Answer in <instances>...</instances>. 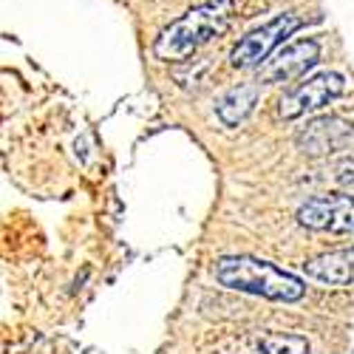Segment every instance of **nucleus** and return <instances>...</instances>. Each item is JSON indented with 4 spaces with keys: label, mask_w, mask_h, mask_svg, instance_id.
Here are the masks:
<instances>
[{
    "label": "nucleus",
    "mask_w": 354,
    "mask_h": 354,
    "mask_svg": "<svg viewBox=\"0 0 354 354\" xmlns=\"http://www.w3.org/2000/svg\"><path fill=\"white\" fill-rule=\"evenodd\" d=\"M232 6V0H204V3L187 9L182 17H176L159 32L153 54L165 63H179L196 54L201 46H207L213 37L227 32Z\"/></svg>",
    "instance_id": "obj_1"
},
{
    "label": "nucleus",
    "mask_w": 354,
    "mask_h": 354,
    "mask_svg": "<svg viewBox=\"0 0 354 354\" xmlns=\"http://www.w3.org/2000/svg\"><path fill=\"white\" fill-rule=\"evenodd\" d=\"M216 281L235 292L261 295L267 301L278 304H295L304 298V281L295 278L292 272L278 270L270 261H258L250 255H230L216 263Z\"/></svg>",
    "instance_id": "obj_2"
},
{
    "label": "nucleus",
    "mask_w": 354,
    "mask_h": 354,
    "mask_svg": "<svg viewBox=\"0 0 354 354\" xmlns=\"http://www.w3.org/2000/svg\"><path fill=\"white\" fill-rule=\"evenodd\" d=\"M301 26H304V20L298 15L286 12V15H278L275 20H270L267 26L252 28V32L247 37H241V43L232 48L230 66L232 68H255V66H261L286 37H292L295 32H298Z\"/></svg>",
    "instance_id": "obj_3"
},
{
    "label": "nucleus",
    "mask_w": 354,
    "mask_h": 354,
    "mask_svg": "<svg viewBox=\"0 0 354 354\" xmlns=\"http://www.w3.org/2000/svg\"><path fill=\"white\" fill-rule=\"evenodd\" d=\"M343 91H346V80L337 71L315 74V77H309L306 82H301L298 88H292V91H286L281 97L278 113L283 116V120H298V116H304V113L326 108Z\"/></svg>",
    "instance_id": "obj_4"
},
{
    "label": "nucleus",
    "mask_w": 354,
    "mask_h": 354,
    "mask_svg": "<svg viewBox=\"0 0 354 354\" xmlns=\"http://www.w3.org/2000/svg\"><path fill=\"white\" fill-rule=\"evenodd\" d=\"M298 224L320 232H354V193L309 198L298 210Z\"/></svg>",
    "instance_id": "obj_5"
},
{
    "label": "nucleus",
    "mask_w": 354,
    "mask_h": 354,
    "mask_svg": "<svg viewBox=\"0 0 354 354\" xmlns=\"http://www.w3.org/2000/svg\"><path fill=\"white\" fill-rule=\"evenodd\" d=\"M354 139V125L340 116H320L298 133V147L306 156H332Z\"/></svg>",
    "instance_id": "obj_6"
},
{
    "label": "nucleus",
    "mask_w": 354,
    "mask_h": 354,
    "mask_svg": "<svg viewBox=\"0 0 354 354\" xmlns=\"http://www.w3.org/2000/svg\"><path fill=\"white\" fill-rule=\"evenodd\" d=\"M320 60V46L315 40H295L289 46H283L281 51H275V57L261 68V80L263 82H286L306 74V68H312Z\"/></svg>",
    "instance_id": "obj_7"
},
{
    "label": "nucleus",
    "mask_w": 354,
    "mask_h": 354,
    "mask_svg": "<svg viewBox=\"0 0 354 354\" xmlns=\"http://www.w3.org/2000/svg\"><path fill=\"white\" fill-rule=\"evenodd\" d=\"M306 278L323 286H351L354 283V247L323 252L304 263Z\"/></svg>",
    "instance_id": "obj_8"
},
{
    "label": "nucleus",
    "mask_w": 354,
    "mask_h": 354,
    "mask_svg": "<svg viewBox=\"0 0 354 354\" xmlns=\"http://www.w3.org/2000/svg\"><path fill=\"white\" fill-rule=\"evenodd\" d=\"M255 102H258V88L255 85H235L216 100V113H218L221 125L235 128L252 113Z\"/></svg>",
    "instance_id": "obj_9"
},
{
    "label": "nucleus",
    "mask_w": 354,
    "mask_h": 354,
    "mask_svg": "<svg viewBox=\"0 0 354 354\" xmlns=\"http://www.w3.org/2000/svg\"><path fill=\"white\" fill-rule=\"evenodd\" d=\"M252 354H309V340L301 335L263 332L252 343Z\"/></svg>",
    "instance_id": "obj_10"
},
{
    "label": "nucleus",
    "mask_w": 354,
    "mask_h": 354,
    "mask_svg": "<svg viewBox=\"0 0 354 354\" xmlns=\"http://www.w3.org/2000/svg\"><path fill=\"white\" fill-rule=\"evenodd\" d=\"M335 182L346 190H354V162H346L335 170Z\"/></svg>",
    "instance_id": "obj_11"
}]
</instances>
